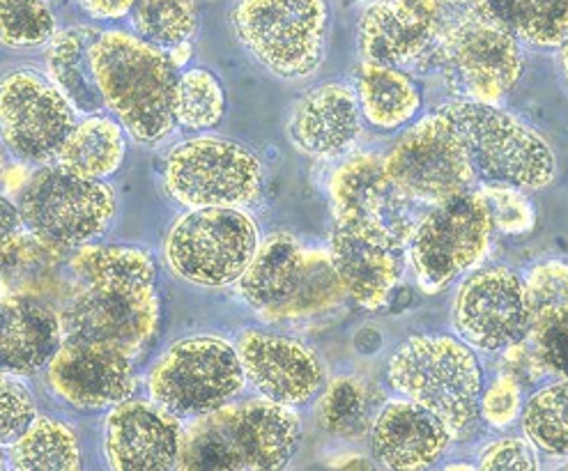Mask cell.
Masks as SVG:
<instances>
[{
  "mask_svg": "<svg viewBox=\"0 0 568 471\" xmlns=\"http://www.w3.org/2000/svg\"><path fill=\"white\" fill-rule=\"evenodd\" d=\"M70 269L74 288L60 310L65 336L141 355L160 327L154 258L139 246L85 244Z\"/></svg>",
  "mask_w": 568,
  "mask_h": 471,
  "instance_id": "obj_1",
  "label": "cell"
},
{
  "mask_svg": "<svg viewBox=\"0 0 568 471\" xmlns=\"http://www.w3.org/2000/svg\"><path fill=\"white\" fill-rule=\"evenodd\" d=\"M302 442L295 407L267 398L229 402L192 419L182 432L178 469L184 471H278Z\"/></svg>",
  "mask_w": 568,
  "mask_h": 471,
  "instance_id": "obj_2",
  "label": "cell"
},
{
  "mask_svg": "<svg viewBox=\"0 0 568 471\" xmlns=\"http://www.w3.org/2000/svg\"><path fill=\"white\" fill-rule=\"evenodd\" d=\"M104 109L136 143H160L175 130L178 65L169 51L128 30H102L90 47Z\"/></svg>",
  "mask_w": 568,
  "mask_h": 471,
  "instance_id": "obj_3",
  "label": "cell"
},
{
  "mask_svg": "<svg viewBox=\"0 0 568 471\" xmlns=\"http://www.w3.org/2000/svg\"><path fill=\"white\" fill-rule=\"evenodd\" d=\"M389 385L433 412L454 439L465 437L481 412V368L467 345L452 336H413L394 350Z\"/></svg>",
  "mask_w": 568,
  "mask_h": 471,
  "instance_id": "obj_4",
  "label": "cell"
},
{
  "mask_svg": "<svg viewBox=\"0 0 568 471\" xmlns=\"http://www.w3.org/2000/svg\"><path fill=\"white\" fill-rule=\"evenodd\" d=\"M242 299L265 320H300L341 304L345 290L325 250H306L293 235L261 239L237 280Z\"/></svg>",
  "mask_w": 568,
  "mask_h": 471,
  "instance_id": "obj_5",
  "label": "cell"
},
{
  "mask_svg": "<svg viewBox=\"0 0 568 471\" xmlns=\"http://www.w3.org/2000/svg\"><path fill=\"white\" fill-rule=\"evenodd\" d=\"M233 30L270 74L306 79L325 60L329 10L325 0H237Z\"/></svg>",
  "mask_w": 568,
  "mask_h": 471,
  "instance_id": "obj_6",
  "label": "cell"
},
{
  "mask_svg": "<svg viewBox=\"0 0 568 471\" xmlns=\"http://www.w3.org/2000/svg\"><path fill=\"white\" fill-rule=\"evenodd\" d=\"M115 205L106 180L81 177L55 164L30 177L17 201L28 233L53 250H77L100 239L113 222Z\"/></svg>",
  "mask_w": 568,
  "mask_h": 471,
  "instance_id": "obj_7",
  "label": "cell"
},
{
  "mask_svg": "<svg viewBox=\"0 0 568 471\" xmlns=\"http://www.w3.org/2000/svg\"><path fill=\"white\" fill-rule=\"evenodd\" d=\"M261 233L244 207L186 209L164 244L169 269L192 286L226 288L254 260Z\"/></svg>",
  "mask_w": 568,
  "mask_h": 471,
  "instance_id": "obj_8",
  "label": "cell"
},
{
  "mask_svg": "<svg viewBox=\"0 0 568 471\" xmlns=\"http://www.w3.org/2000/svg\"><path fill=\"white\" fill-rule=\"evenodd\" d=\"M246 375L233 342L216 336L178 340L148 377L150 400L180 421H192L233 402Z\"/></svg>",
  "mask_w": 568,
  "mask_h": 471,
  "instance_id": "obj_9",
  "label": "cell"
},
{
  "mask_svg": "<svg viewBox=\"0 0 568 471\" xmlns=\"http://www.w3.org/2000/svg\"><path fill=\"white\" fill-rule=\"evenodd\" d=\"M447 111L458 124L469 164L484 182L546 188L557 175L550 145L516 115L481 102H456Z\"/></svg>",
  "mask_w": 568,
  "mask_h": 471,
  "instance_id": "obj_10",
  "label": "cell"
},
{
  "mask_svg": "<svg viewBox=\"0 0 568 471\" xmlns=\"http://www.w3.org/2000/svg\"><path fill=\"white\" fill-rule=\"evenodd\" d=\"M164 184L169 196L186 209L246 207L263 192V164L242 143L199 136L169 152Z\"/></svg>",
  "mask_w": 568,
  "mask_h": 471,
  "instance_id": "obj_11",
  "label": "cell"
},
{
  "mask_svg": "<svg viewBox=\"0 0 568 471\" xmlns=\"http://www.w3.org/2000/svg\"><path fill=\"white\" fill-rule=\"evenodd\" d=\"M475 10V0H373L359 19V53L371 65L428 68L449 30Z\"/></svg>",
  "mask_w": 568,
  "mask_h": 471,
  "instance_id": "obj_12",
  "label": "cell"
},
{
  "mask_svg": "<svg viewBox=\"0 0 568 471\" xmlns=\"http://www.w3.org/2000/svg\"><path fill=\"white\" fill-rule=\"evenodd\" d=\"M493 224L477 192L435 205L409 237V263L424 293L445 290L490 250Z\"/></svg>",
  "mask_w": 568,
  "mask_h": 471,
  "instance_id": "obj_13",
  "label": "cell"
},
{
  "mask_svg": "<svg viewBox=\"0 0 568 471\" xmlns=\"http://www.w3.org/2000/svg\"><path fill=\"white\" fill-rule=\"evenodd\" d=\"M385 168L409 201L433 207L469 192L477 177L447 106L407 130L385 160Z\"/></svg>",
  "mask_w": 568,
  "mask_h": 471,
  "instance_id": "obj_14",
  "label": "cell"
},
{
  "mask_svg": "<svg viewBox=\"0 0 568 471\" xmlns=\"http://www.w3.org/2000/svg\"><path fill=\"white\" fill-rule=\"evenodd\" d=\"M430 65L445 70L449 85L467 102L495 104L520 81L525 55L514 35L475 10L449 30Z\"/></svg>",
  "mask_w": 568,
  "mask_h": 471,
  "instance_id": "obj_15",
  "label": "cell"
},
{
  "mask_svg": "<svg viewBox=\"0 0 568 471\" xmlns=\"http://www.w3.org/2000/svg\"><path fill=\"white\" fill-rule=\"evenodd\" d=\"M77 122L79 113L49 76L14 70L0 79V141L21 162H53Z\"/></svg>",
  "mask_w": 568,
  "mask_h": 471,
  "instance_id": "obj_16",
  "label": "cell"
},
{
  "mask_svg": "<svg viewBox=\"0 0 568 471\" xmlns=\"http://www.w3.org/2000/svg\"><path fill=\"white\" fill-rule=\"evenodd\" d=\"M454 325L458 334L484 352L509 350L531 334L525 280L507 267L471 274L456 295Z\"/></svg>",
  "mask_w": 568,
  "mask_h": 471,
  "instance_id": "obj_17",
  "label": "cell"
},
{
  "mask_svg": "<svg viewBox=\"0 0 568 471\" xmlns=\"http://www.w3.org/2000/svg\"><path fill=\"white\" fill-rule=\"evenodd\" d=\"M47 380L53 393L77 410L100 412L132 398L136 389L134 357L109 345L65 336L47 366Z\"/></svg>",
  "mask_w": 568,
  "mask_h": 471,
  "instance_id": "obj_18",
  "label": "cell"
},
{
  "mask_svg": "<svg viewBox=\"0 0 568 471\" xmlns=\"http://www.w3.org/2000/svg\"><path fill=\"white\" fill-rule=\"evenodd\" d=\"M329 258L345 295L364 308L387 304L407 263V242L366 224H336Z\"/></svg>",
  "mask_w": 568,
  "mask_h": 471,
  "instance_id": "obj_19",
  "label": "cell"
},
{
  "mask_svg": "<svg viewBox=\"0 0 568 471\" xmlns=\"http://www.w3.org/2000/svg\"><path fill=\"white\" fill-rule=\"evenodd\" d=\"M235 348L246 382L272 402L300 407L318 396L325 385L321 357L295 338L246 329Z\"/></svg>",
  "mask_w": 568,
  "mask_h": 471,
  "instance_id": "obj_20",
  "label": "cell"
},
{
  "mask_svg": "<svg viewBox=\"0 0 568 471\" xmlns=\"http://www.w3.org/2000/svg\"><path fill=\"white\" fill-rule=\"evenodd\" d=\"M329 201L336 224L377 226L405 242L419 224L409 214L413 201L394 184L377 154H357L343 162L329 180Z\"/></svg>",
  "mask_w": 568,
  "mask_h": 471,
  "instance_id": "obj_21",
  "label": "cell"
},
{
  "mask_svg": "<svg viewBox=\"0 0 568 471\" xmlns=\"http://www.w3.org/2000/svg\"><path fill=\"white\" fill-rule=\"evenodd\" d=\"M180 419L154 400H122L104 423V453L118 471L178 469L182 447Z\"/></svg>",
  "mask_w": 568,
  "mask_h": 471,
  "instance_id": "obj_22",
  "label": "cell"
},
{
  "mask_svg": "<svg viewBox=\"0 0 568 471\" xmlns=\"http://www.w3.org/2000/svg\"><path fill=\"white\" fill-rule=\"evenodd\" d=\"M452 442L447 426L407 398L387 402L371 430L375 460L396 471L433 467L449 451Z\"/></svg>",
  "mask_w": 568,
  "mask_h": 471,
  "instance_id": "obj_23",
  "label": "cell"
},
{
  "mask_svg": "<svg viewBox=\"0 0 568 471\" xmlns=\"http://www.w3.org/2000/svg\"><path fill=\"white\" fill-rule=\"evenodd\" d=\"M362 134V111L351 88L327 83L311 90L297 104L288 136L297 150L318 160L351 152Z\"/></svg>",
  "mask_w": 568,
  "mask_h": 471,
  "instance_id": "obj_24",
  "label": "cell"
},
{
  "mask_svg": "<svg viewBox=\"0 0 568 471\" xmlns=\"http://www.w3.org/2000/svg\"><path fill=\"white\" fill-rule=\"evenodd\" d=\"M62 340L60 313L30 297H0V372L36 375L51 364Z\"/></svg>",
  "mask_w": 568,
  "mask_h": 471,
  "instance_id": "obj_25",
  "label": "cell"
},
{
  "mask_svg": "<svg viewBox=\"0 0 568 471\" xmlns=\"http://www.w3.org/2000/svg\"><path fill=\"white\" fill-rule=\"evenodd\" d=\"M102 30L92 25H72L58 30L47 49V76L65 94L79 115L104 111V100L92 74L90 47Z\"/></svg>",
  "mask_w": 568,
  "mask_h": 471,
  "instance_id": "obj_26",
  "label": "cell"
},
{
  "mask_svg": "<svg viewBox=\"0 0 568 471\" xmlns=\"http://www.w3.org/2000/svg\"><path fill=\"white\" fill-rule=\"evenodd\" d=\"M128 156V132L106 113L83 115L68 141L58 150L53 164L62 171L90 180H109Z\"/></svg>",
  "mask_w": 568,
  "mask_h": 471,
  "instance_id": "obj_27",
  "label": "cell"
},
{
  "mask_svg": "<svg viewBox=\"0 0 568 471\" xmlns=\"http://www.w3.org/2000/svg\"><path fill=\"white\" fill-rule=\"evenodd\" d=\"M477 12L518 42L555 49L568 40V0H475Z\"/></svg>",
  "mask_w": 568,
  "mask_h": 471,
  "instance_id": "obj_28",
  "label": "cell"
},
{
  "mask_svg": "<svg viewBox=\"0 0 568 471\" xmlns=\"http://www.w3.org/2000/svg\"><path fill=\"white\" fill-rule=\"evenodd\" d=\"M357 102L377 130H398L422 109V92L407 72L364 62L357 76Z\"/></svg>",
  "mask_w": 568,
  "mask_h": 471,
  "instance_id": "obj_29",
  "label": "cell"
},
{
  "mask_svg": "<svg viewBox=\"0 0 568 471\" xmlns=\"http://www.w3.org/2000/svg\"><path fill=\"white\" fill-rule=\"evenodd\" d=\"M19 471H74L81 467V449L74 430L51 417H36L8 451Z\"/></svg>",
  "mask_w": 568,
  "mask_h": 471,
  "instance_id": "obj_30",
  "label": "cell"
},
{
  "mask_svg": "<svg viewBox=\"0 0 568 471\" xmlns=\"http://www.w3.org/2000/svg\"><path fill=\"white\" fill-rule=\"evenodd\" d=\"M130 19L139 38L171 51L189 44L196 33L199 3L196 0H136Z\"/></svg>",
  "mask_w": 568,
  "mask_h": 471,
  "instance_id": "obj_31",
  "label": "cell"
},
{
  "mask_svg": "<svg viewBox=\"0 0 568 471\" xmlns=\"http://www.w3.org/2000/svg\"><path fill=\"white\" fill-rule=\"evenodd\" d=\"M527 442L548 455L568 458V380L536 391L523 414Z\"/></svg>",
  "mask_w": 568,
  "mask_h": 471,
  "instance_id": "obj_32",
  "label": "cell"
},
{
  "mask_svg": "<svg viewBox=\"0 0 568 471\" xmlns=\"http://www.w3.org/2000/svg\"><path fill=\"white\" fill-rule=\"evenodd\" d=\"M226 115V92L210 70H186L178 79L175 122L186 130H212Z\"/></svg>",
  "mask_w": 568,
  "mask_h": 471,
  "instance_id": "obj_33",
  "label": "cell"
},
{
  "mask_svg": "<svg viewBox=\"0 0 568 471\" xmlns=\"http://www.w3.org/2000/svg\"><path fill=\"white\" fill-rule=\"evenodd\" d=\"M318 421L327 432L338 437L364 434L371 426L366 387L355 377H338L318 405Z\"/></svg>",
  "mask_w": 568,
  "mask_h": 471,
  "instance_id": "obj_34",
  "label": "cell"
},
{
  "mask_svg": "<svg viewBox=\"0 0 568 471\" xmlns=\"http://www.w3.org/2000/svg\"><path fill=\"white\" fill-rule=\"evenodd\" d=\"M55 35L51 0H0V44L33 49Z\"/></svg>",
  "mask_w": 568,
  "mask_h": 471,
  "instance_id": "obj_35",
  "label": "cell"
},
{
  "mask_svg": "<svg viewBox=\"0 0 568 471\" xmlns=\"http://www.w3.org/2000/svg\"><path fill=\"white\" fill-rule=\"evenodd\" d=\"M525 293L534 331L555 313L568 308V265L561 260L536 265L525 278Z\"/></svg>",
  "mask_w": 568,
  "mask_h": 471,
  "instance_id": "obj_36",
  "label": "cell"
},
{
  "mask_svg": "<svg viewBox=\"0 0 568 471\" xmlns=\"http://www.w3.org/2000/svg\"><path fill=\"white\" fill-rule=\"evenodd\" d=\"M479 198L486 205L490 224L504 235H523L534 226V207L523 188L499 182H486L479 188Z\"/></svg>",
  "mask_w": 568,
  "mask_h": 471,
  "instance_id": "obj_37",
  "label": "cell"
},
{
  "mask_svg": "<svg viewBox=\"0 0 568 471\" xmlns=\"http://www.w3.org/2000/svg\"><path fill=\"white\" fill-rule=\"evenodd\" d=\"M36 417V400L19 377L0 372V444H12Z\"/></svg>",
  "mask_w": 568,
  "mask_h": 471,
  "instance_id": "obj_38",
  "label": "cell"
},
{
  "mask_svg": "<svg viewBox=\"0 0 568 471\" xmlns=\"http://www.w3.org/2000/svg\"><path fill=\"white\" fill-rule=\"evenodd\" d=\"M529 336H534V348L544 366L568 380V308L555 313Z\"/></svg>",
  "mask_w": 568,
  "mask_h": 471,
  "instance_id": "obj_39",
  "label": "cell"
},
{
  "mask_svg": "<svg viewBox=\"0 0 568 471\" xmlns=\"http://www.w3.org/2000/svg\"><path fill=\"white\" fill-rule=\"evenodd\" d=\"M520 414V382L514 375L504 372L486 389L481 398V417L493 428H509Z\"/></svg>",
  "mask_w": 568,
  "mask_h": 471,
  "instance_id": "obj_40",
  "label": "cell"
},
{
  "mask_svg": "<svg viewBox=\"0 0 568 471\" xmlns=\"http://www.w3.org/2000/svg\"><path fill=\"white\" fill-rule=\"evenodd\" d=\"M26 235L30 233L17 203H12L8 196H0V278L14 272L23 260Z\"/></svg>",
  "mask_w": 568,
  "mask_h": 471,
  "instance_id": "obj_41",
  "label": "cell"
},
{
  "mask_svg": "<svg viewBox=\"0 0 568 471\" xmlns=\"http://www.w3.org/2000/svg\"><path fill=\"white\" fill-rule=\"evenodd\" d=\"M481 469L490 471H534L539 469V458H536V451L529 442L518 437L509 439H499V442H493L479 460Z\"/></svg>",
  "mask_w": 568,
  "mask_h": 471,
  "instance_id": "obj_42",
  "label": "cell"
},
{
  "mask_svg": "<svg viewBox=\"0 0 568 471\" xmlns=\"http://www.w3.org/2000/svg\"><path fill=\"white\" fill-rule=\"evenodd\" d=\"M136 0H77V6L92 19L118 21L130 17Z\"/></svg>",
  "mask_w": 568,
  "mask_h": 471,
  "instance_id": "obj_43",
  "label": "cell"
},
{
  "mask_svg": "<svg viewBox=\"0 0 568 471\" xmlns=\"http://www.w3.org/2000/svg\"><path fill=\"white\" fill-rule=\"evenodd\" d=\"M561 47H564V51H561V68H564V74L568 79V40Z\"/></svg>",
  "mask_w": 568,
  "mask_h": 471,
  "instance_id": "obj_44",
  "label": "cell"
},
{
  "mask_svg": "<svg viewBox=\"0 0 568 471\" xmlns=\"http://www.w3.org/2000/svg\"><path fill=\"white\" fill-rule=\"evenodd\" d=\"M8 462H10V460H8V458H6L3 453H0V471H3V469H8Z\"/></svg>",
  "mask_w": 568,
  "mask_h": 471,
  "instance_id": "obj_45",
  "label": "cell"
},
{
  "mask_svg": "<svg viewBox=\"0 0 568 471\" xmlns=\"http://www.w3.org/2000/svg\"><path fill=\"white\" fill-rule=\"evenodd\" d=\"M3 173H6V164H3V154H0V182H3Z\"/></svg>",
  "mask_w": 568,
  "mask_h": 471,
  "instance_id": "obj_46",
  "label": "cell"
},
{
  "mask_svg": "<svg viewBox=\"0 0 568 471\" xmlns=\"http://www.w3.org/2000/svg\"><path fill=\"white\" fill-rule=\"evenodd\" d=\"M564 469H568V464H566V467H564Z\"/></svg>",
  "mask_w": 568,
  "mask_h": 471,
  "instance_id": "obj_47",
  "label": "cell"
}]
</instances>
